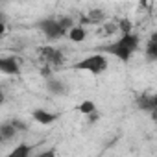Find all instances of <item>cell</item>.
<instances>
[{"label":"cell","instance_id":"cell-20","mask_svg":"<svg viewBox=\"0 0 157 157\" xmlns=\"http://www.w3.org/2000/svg\"><path fill=\"white\" fill-rule=\"evenodd\" d=\"M4 32H6V24H4V22H0V37L4 35Z\"/></svg>","mask_w":157,"mask_h":157},{"label":"cell","instance_id":"cell-9","mask_svg":"<svg viewBox=\"0 0 157 157\" xmlns=\"http://www.w3.org/2000/svg\"><path fill=\"white\" fill-rule=\"evenodd\" d=\"M85 37H87V33L82 26H72V30H68V39L74 43H82Z\"/></svg>","mask_w":157,"mask_h":157},{"label":"cell","instance_id":"cell-7","mask_svg":"<svg viewBox=\"0 0 157 157\" xmlns=\"http://www.w3.org/2000/svg\"><path fill=\"white\" fill-rule=\"evenodd\" d=\"M117 43H118L120 46H124L126 50L135 52V50H137V46H139V37H137L135 33H126V35H122Z\"/></svg>","mask_w":157,"mask_h":157},{"label":"cell","instance_id":"cell-5","mask_svg":"<svg viewBox=\"0 0 157 157\" xmlns=\"http://www.w3.org/2000/svg\"><path fill=\"white\" fill-rule=\"evenodd\" d=\"M102 50H105V52H109V54L117 56V57H118V59H122V61H128V59L131 57V54H133V52L126 50L124 46H120L118 43H115V44H109V46H104Z\"/></svg>","mask_w":157,"mask_h":157},{"label":"cell","instance_id":"cell-13","mask_svg":"<svg viewBox=\"0 0 157 157\" xmlns=\"http://www.w3.org/2000/svg\"><path fill=\"white\" fill-rule=\"evenodd\" d=\"M30 151H32V148L28 146V144H19L10 155H6V157H30Z\"/></svg>","mask_w":157,"mask_h":157},{"label":"cell","instance_id":"cell-18","mask_svg":"<svg viewBox=\"0 0 157 157\" xmlns=\"http://www.w3.org/2000/svg\"><path fill=\"white\" fill-rule=\"evenodd\" d=\"M11 124H13V128H15V129H24V128H26L21 120H11Z\"/></svg>","mask_w":157,"mask_h":157},{"label":"cell","instance_id":"cell-3","mask_svg":"<svg viewBox=\"0 0 157 157\" xmlns=\"http://www.w3.org/2000/svg\"><path fill=\"white\" fill-rule=\"evenodd\" d=\"M41 59L44 61V63H48V65H61L63 61H65V57H63V54H61V50H57V48H54V46H44V48H41Z\"/></svg>","mask_w":157,"mask_h":157},{"label":"cell","instance_id":"cell-17","mask_svg":"<svg viewBox=\"0 0 157 157\" xmlns=\"http://www.w3.org/2000/svg\"><path fill=\"white\" fill-rule=\"evenodd\" d=\"M35 157H57L56 155V151L54 150H46V151H41L39 155H35Z\"/></svg>","mask_w":157,"mask_h":157},{"label":"cell","instance_id":"cell-19","mask_svg":"<svg viewBox=\"0 0 157 157\" xmlns=\"http://www.w3.org/2000/svg\"><path fill=\"white\" fill-rule=\"evenodd\" d=\"M89 120H91V122H96V120H98V115H96V113H91V115H89Z\"/></svg>","mask_w":157,"mask_h":157},{"label":"cell","instance_id":"cell-21","mask_svg":"<svg viewBox=\"0 0 157 157\" xmlns=\"http://www.w3.org/2000/svg\"><path fill=\"white\" fill-rule=\"evenodd\" d=\"M4 100H6V96H4V93H2V91H0V105L4 104Z\"/></svg>","mask_w":157,"mask_h":157},{"label":"cell","instance_id":"cell-2","mask_svg":"<svg viewBox=\"0 0 157 157\" xmlns=\"http://www.w3.org/2000/svg\"><path fill=\"white\" fill-rule=\"evenodd\" d=\"M39 30L48 37V39H59L61 35H65V32L61 30L59 22L56 19H44L39 22Z\"/></svg>","mask_w":157,"mask_h":157},{"label":"cell","instance_id":"cell-10","mask_svg":"<svg viewBox=\"0 0 157 157\" xmlns=\"http://www.w3.org/2000/svg\"><path fill=\"white\" fill-rule=\"evenodd\" d=\"M67 87L59 82V80H54V78H48V93L52 94H65Z\"/></svg>","mask_w":157,"mask_h":157},{"label":"cell","instance_id":"cell-11","mask_svg":"<svg viewBox=\"0 0 157 157\" xmlns=\"http://www.w3.org/2000/svg\"><path fill=\"white\" fill-rule=\"evenodd\" d=\"M146 54H148V59H150V61L157 59V33H153V35H151V39L148 41Z\"/></svg>","mask_w":157,"mask_h":157},{"label":"cell","instance_id":"cell-8","mask_svg":"<svg viewBox=\"0 0 157 157\" xmlns=\"http://www.w3.org/2000/svg\"><path fill=\"white\" fill-rule=\"evenodd\" d=\"M32 117H33L39 124H52V122L57 118V115L48 113V111H44V109H35V111L32 113Z\"/></svg>","mask_w":157,"mask_h":157},{"label":"cell","instance_id":"cell-6","mask_svg":"<svg viewBox=\"0 0 157 157\" xmlns=\"http://www.w3.org/2000/svg\"><path fill=\"white\" fill-rule=\"evenodd\" d=\"M0 70L6 74H19V63L15 57H0Z\"/></svg>","mask_w":157,"mask_h":157},{"label":"cell","instance_id":"cell-12","mask_svg":"<svg viewBox=\"0 0 157 157\" xmlns=\"http://www.w3.org/2000/svg\"><path fill=\"white\" fill-rule=\"evenodd\" d=\"M15 135H17V129L13 128L11 122H6V124L0 126V137L2 139H13Z\"/></svg>","mask_w":157,"mask_h":157},{"label":"cell","instance_id":"cell-14","mask_svg":"<svg viewBox=\"0 0 157 157\" xmlns=\"http://www.w3.org/2000/svg\"><path fill=\"white\" fill-rule=\"evenodd\" d=\"M94 102H91V100H85V102H82L80 105H78V111L80 113H83V115H91V113H94Z\"/></svg>","mask_w":157,"mask_h":157},{"label":"cell","instance_id":"cell-4","mask_svg":"<svg viewBox=\"0 0 157 157\" xmlns=\"http://www.w3.org/2000/svg\"><path fill=\"white\" fill-rule=\"evenodd\" d=\"M137 107L142 111H155L157 109V96L155 94H142L137 98Z\"/></svg>","mask_w":157,"mask_h":157},{"label":"cell","instance_id":"cell-16","mask_svg":"<svg viewBox=\"0 0 157 157\" xmlns=\"http://www.w3.org/2000/svg\"><path fill=\"white\" fill-rule=\"evenodd\" d=\"M57 22H59V26H61V30H63L65 33H67L68 30H72V19H70V17H65V19H59Z\"/></svg>","mask_w":157,"mask_h":157},{"label":"cell","instance_id":"cell-1","mask_svg":"<svg viewBox=\"0 0 157 157\" xmlns=\"http://www.w3.org/2000/svg\"><path fill=\"white\" fill-rule=\"evenodd\" d=\"M74 68L76 70H89L91 74H102L107 68V59L102 54H94V56H89L82 61H78L74 65Z\"/></svg>","mask_w":157,"mask_h":157},{"label":"cell","instance_id":"cell-15","mask_svg":"<svg viewBox=\"0 0 157 157\" xmlns=\"http://www.w3.org/2000/svg\"><path fill=\"white\" fill-rule=\"evenodd\" d=\"M131 28H133V24H131V21L129 19H122L120 22H118V30L126 35V33H131Z\"/></svg>","mask_w":157,"mask_h":157}]
</instances>
